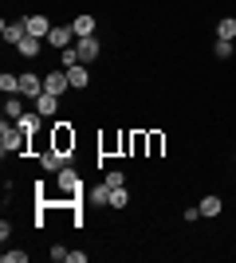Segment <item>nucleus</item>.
<instances>
[{"label": "nucleus", "mask_w": 236, "mask_h": 263, "mask_svg": "<svg viewBox=\"0 0 236 263\" xmlns=\"http://www.w3.org/2000/svg\"><path fill=\"white\" fill-rule=\"evenodd\" d=\"M0 149H4V157L8 154H28V149H32V134L24 130L20 122L4 118V126H0Z\"/></svg>", "instance_id": "1"}, {"label": "nucleus", "mask_w": 236, "mask_h": 263, "mask_svg": "<svg viewBox=\"0 0 236 263\" xmlns=\"http://www.w3.org/2000/svg\"><path fill=\"white\" fill-rule=\"evenodd\" d=\"M56 189H59V197H63V200H75V197H83V181H79V173L71 169V165H63V169H59V177H56Z\"/></svg>", "instance_id": "2"}, {"label": "nucleus", "mask_w": 236, "mask_h": 263, "mask_svg": "<svg viewBox=\"0 0 236 263\" xmlns=\"http://www.w3.org/2000/svg\"><path fill=\"white\" fill-rule=\"evenodd\" d=\"M51 149H59V154H67L75 149V130H71V122H59L56 130H51Z\"/></svg>", "instance_id": "3"}, {"label": "nucleus", "mask_w": 236, "mask_h": 263, "mask_svg": "<svg viewBox=\"0 0 236 263\" xmlns=\"http://www.w3.org/2000/svg\"><path fill=\"white\" fill-rule=\"evenodd\" d=\"M44 90H51V95L63 99V95L71 90V75H67V71H47V75H44Z\"/></svg>", "instance_id": "4"}, {"label": "nucleus", "mask_w": 236, "mask_h": 263, "mask_svg": "<svg viewBox=\"0 0 236 263\" xmlns=\"http://www.w3.org/2000/svg\"><path fill=\"white\" fill-rule=\"evenodd\" d=\"M75 51H79V59H83V63H95V59L102 55V47H99V40H95V35H83V40H75Z\"/></svg>", "instance_id": "5"}, {"label": "nucleus", "mask_w": 236, "mask_h": 263, "mask_svg": "<svg viewBox=\"0 0 236 263\" xmlns=\"http://www.w3.org/2000/svg\"><path fill=\"white\" fill-rule=\"evenodd\" d=\"M20 95H24V99H32V102L44 95V83H40L35 71H24V75H20Z\"/></svg>", "instance_id": "6"}, {"label": "nucleus", "mask_w": 236, "mask_h": 263, "mask_svg": "<svg viewBox=\"0 0 236 263\" xmlns=\"http://www.w3.org/2000/svg\"><path fill=\"white\" fill-rule=\"evenodd\" d=\"M0 35H4V44H12V47H16V44H20V40H24V35H28V24H24V20H4V24H0Z\"/></svg>", "instance_id": "7"}, {"label": "nucleus", "mask_w": 236, "mask_h": 263, "mask_svg": "<svg viewBox=\"0 0 236 263\" xmlns=\"http://www.w3.org/2000/svg\"><path fill=\"white\" fill-rule=\"evenodd\" d=\"M24 24H28V35H40V40H47V32L56 28V24L47 20L44 12H35V16H24Z\"/></svg>", "instance_id": "8"}, {"label": "nucleus", "mask_w": 236, "mask_h": 263, "mask_svg": "<svg viewBox=\"0 0 236 263\" xmlns=\"http://www.w3.org/2000/svg\"><path fill=\"white\" fill-rule=\"evenodd\" d=\"M71 35H75V32H71V24H67V28H63V24H56V28L47 32V44L63 51V47H71Z\"/></svg>", "instance_id": "9"}, {"label": "nucleus", "mask_w": 236, "mask_h": 263, "mask_svg": "<svg viewBox=\"0 0 236 263\" xmlns=\"http://www.w3.org/2000/svg\"><path fill=\"white\" fill-rule=\"evenodd\" d=\"M24 114H28L24 99H20V95H8V99H4V118H8V122H20Z\"/></svg>", "instance_id": "10"}, {"label": "nucleus", "mask_w": 236, "mask_h": 263, "mask_svg": "<svg viewBox=\"0 0 236 263\" xmlns=\"http://www.w3.org/2000/svg\"><path fill=\"white\" fill-rule=\"evenodd\" d=\"M40 165H44V169H51V173H59V169L67 165V154H59V149H51V145H47L44 157H40Z\"/></svg>", "instance_id": "11"}, {"label": "nucleus", "mask_w": 236, "mask_h": 263, "mask_svg": "<svg viewBox=\"0 0 236 263\" xmlns=\"http://www.w3.org/2000/svg\"><path fill=\"white\" fill-rule=\"evenodd\" d=\"M35 110H40L44 118H51V114H56V110H59V95H51V90H44V95L35 99Z\"/></svg>", "instance_id": "12"}, {"label": "nucleus", "mask_w": 236, "mask_h": 263, "mask_svg": "<svg viewBox=\"0 0 236 263\" xmlns=\"http://www.w3.org/2000/svg\"><path fill=\"white\" fill-rule=\"evenodd\" d=\"M71 32H75V40H83V35H95V16H75V24H71Z\"/></svg>", "instance_id": "13"}, {"label": "nucleus", "mask_w": 236, "mask_h": 263, "mask_svg": "<svg viewBox=\"0 0 236 263\" xmlns=\"http://www.w3.org/2000/svg\"><path fill=\"white\" fill-rule=\"evenodd\" d=\"M16 51H20V59H35L40 55V35H24L16 44Z\"/></svg>", "instance_id": "14"}, {"label": "nucleus", "mask_w": 236, "mask_h": 263, "mask_svg": "<svg viewBox=\"0 0 236 263\" xmlns=\"http://www.w3.org/2000/svg\"><path fill=\"white\" fill-rule=\"evenodd\" d=\"M197 209H201L205 220H213V216H221V209H225V204H221V197H213V193H209V197H201V204H197Z\"/></svg>", "instance_id": "15"}, {"label": "nucleus", "mask_w": 236, "mask_h": 263, "mask_svg": "<svg viewBox=\"0 0 236 263\" xmlns=\"http://www.w3.org/2000/svg\"><path fill=\"white\" fill-rule=\"evenodd\" d=\"M87 204H95V209H102V204H111V185L102 181L99 189H90V193H87Z\"/></svg>", "instance_id": "16"}, {"label": "nucleus", "mask_w": 236, "mask_h": 263, "mask_svg": "<svg viewBox=\"0 0 236 263\" xmlns=\"http://www.w3.org/2000/svg\"><path fill=\"white\" fill-rule=\"evenodd\" d=\"M67 75H71V87H79V90H83V87L90 83V75H87V63H75V67H67Z\"/></svg>", "instance_id": "17"}, {"label": "nucleus", "mask_w": 236, "mask_h": 263, "mask_svg": "<svg viewBox=\"0 0 236 263\" xmlns=\"http://www.w3.org/2000/svg\"><path fill=\"white\" fill-rule=\"evenodd\" d=\"M0 90H4V95H20V75L4 71V75H0Z\"/></svg>", "instance_id": "18"}, {"label": "nucleus", "mask_w": 236, "mask_h": 263, "mask_svg": "<svg viewBox=\"0 0 236 263\" xmlns=\"http://www.w3.org/2000/svg\"><path fill=\"white\" fill-rule=\"evenodd\" d=\"M216 40H236V20L232 16H225V20L216 24Z\"/></svg>", "instance_id": "19"}, {"label": "nucleus", "mask_w": 236, "mask_h": 263, "mask_svg": "<svg viewBox=\"0 0 236 263\" xmlns=\"http://www.w3.org/2000/svg\"><path fill=\"white\" fill-rule=\"evenodd\" d=\"M130 204V193H126V185L122 189H111V209H126Z\"/></svg>", "instance_id": "20"}, {"label": "nucleus", "mask_w": 236, "mask_h": 263, "mask_svg": "<svg viewBox=\"0 0 236 263\" xmlns=\"http://www.w3.org/2000/svg\"><path fill=\"white\" fill-rule=\"evenodd\" d=\"M40 118H44L40 110H28V114H24V118H20V126H24V130H28V134H35V126H40Z\"/></svg>", "instance_id": "21"}, {"label": "nucleus", "mask_w": 236, "mask_h": 263, "mask_svg": "<svg viewBox=\"0 0 236 263\" xmlns=\"http://www.w3.org/2000/svg\"><path fill=\"white\" fill-rule=\"evenodd\" d=\"M59 63H63V71H67V67L83 63V59H79V51H75V47H63V51H59Z\"/></svg>", "instance_id": "22"}, {"label": "nucleus", "mask_w": 236, "mask_h": 263, "mask_svg": "<svg viewBox=\"0 0 236 263\" xmlns=\"http://www.w3.org/2000/svg\"><path fill=\"white\" fill-rule=\"evenodd\" d=\"M161 145H166V138H161V134H146V149H150V157L161 154Z\"/></svg>", "instance_id": "23"}, {"label": "nucleus", "mask_w": 236, "mask_h": 263, "mask_svg": "<svg viewBox=\"0 0 236 263\" xmlns=\"http://www.w3.org/2000/svg\"><path fill=\"white\" fill-rule=\"evenodd\" d=\"M213 55H216V59H232V40H216Z\"/></svg>", "instance_id": "24"}, {"label": "nucleus", "mask_w": 236, "mask_h": 263, "mask_svg": "<svg viewBox=\"0 0 236 263\" xmlns=\"http://www.w3.org/2000/svg\"><path fill=\"white\" fill-rule=\"evenodd\" d=\"M102 181H106V185H111V189H122V185H126V177L118 173V169H111V173L102 177Z\"/></svg>", "instance_id": "25"}, {"label": "nucleus", "mask_w": 236, "mask_h": 263, "mask_svg": "<svg viewBox=\"0 0 236 263\" xmlns=\"http://www.w3.org/2000/svg\"><path fill=\"white\" fill-rule=\"evenodd\" d=\"M4 263H28V252H20V248H16V252H4Z\"/></svg>", "instance_id": "26"}, {"label": "nucleus", "mask_w": 236, "mask_h": 263, "mask_svg": "<svg viewBox=\"0 0 236 263\" xmlns=\"http://www.w3.org/2000/svg\"><path fill=\"white\" fill-rule=\"evenodd\" d=\"M51 259L63 263V259H71V252H67V248H51Z\"/></svg>", "instance_id": "27"}, {"label": "nucleus", "mask_w": 236, "mask_h": 263, "mask_svg": "<svg viewBox=\"0 0 236 263\" xmlns=\"http://www.w3.org/2000/svg\"><path fill=\"white\" fill-rule=\"evenodd\" d=\"M185 220H189V224H197V220H205V216H201V209H185Z\"/></svg>", "instance_id": "28"}, {"label": "nucleus", "mask_w": 236, "mask_h": 263, "mask_svg": "<svg viewBox=\"0 0 236 263\" xmlns=\"http://www.w3.org/2000/svg\"><path fill=\"white\" fill-rule=\"evenodd\" d=\"M232 161H236V157H232Z\"/></svg>", "instance_id": "29"}]
</instances>
